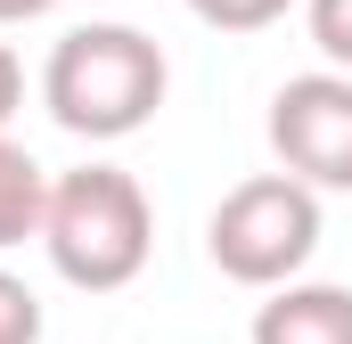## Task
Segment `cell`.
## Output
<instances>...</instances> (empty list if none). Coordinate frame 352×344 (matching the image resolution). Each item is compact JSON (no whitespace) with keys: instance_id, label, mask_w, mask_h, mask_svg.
I'll return each mask as SVG.
<instances>
[{"instance_id":"8","label":"cell","mask_w":352,"mask_h":344,"mask_svg":"<svg viewBox=\"0 0 352 344\" xmlns=\"http://www.w3.org/2000/svg\"><path fill=\"white\" fill-rule=\"evenodd\" d=\"M303 25H311L320 58L352 74V0H303Z\"/></svg>"},{"instance_id":"11","label":"cell","mask_w":352,"mask_h":344,"mask_svg":"<svg viewBox=\"0 0 352 344\" xmlns=\"http://www.w3.org/2000/svg\"><path fill=\"white\" fill-rule=\"evenodd\" d=\"M58 0H0V25H33V17H50Z\"/></svg>"},{"instance_id":"5","label":"cell","mask_w":352,"mask_h":344,"mask_svg":"<svg viewBox=\"0 0 352 344\" xmlns=\"http://www.w3.org/2000/svg\"><path fill=\"white\" fill-rule=\"evenodd\" d=\"M246 344H352V287H328V279L270 287V303H254Z\"/></svg>"},{"instance_id":"2","label":"cell","mask_w":352,"mask_h":344,"mask_svg":"<svg viewBox=\"0 0 352 344\" xmlns=\"http://www.w3.org/2000/svg\"><path fill=\"white\" fill-rule=\"evenodd\" d=\"M41 255L66 287L115 295L131 287L156 255V205L123 164H74L50 180V213H41Z\"/></svg>"},{"instance_id":"1","label":"cell","mask_w":352,"mask_h":344,"mask_svg":"<svg viewBox=\"0 0 352 344\" xmlns=\"http://www.w3.org/2000/svg\"><path fill=\"white\" fill-rule=\"evenodd\" d=\"M164 90H173V66H164L156 33L115 25V17L58 33L50 66H41V107L74 140H131L140 123H156Z\"/></svg>"},{"instance_id":"10","label":"cell","mask_w":352,"mask_h":344,"mask_svg":"<svg viewBox=\"0 0 352 344\" xmlns=\"http://www.w3.org/2000/svg\"><path fill=\"white\" fill-rule=\"evenodd\" d=\"M25 107V66H16V50L0 41V131H8V115Z\"/></svg>"},{"instance_id":"3","label":"cell","mask_w":352,"mask_h":344,"mask_svg":"<svg viewBox=\"0 0 352 344\" xmlns=\"http://www.w3.org/2000/svg\"><path fill=\"white\" fill-rule=\"evenodd\" d=\"M205 255L221 279H238V287H287V279H303V262L320 255V189L311 180H295V172H254V180H238L221 205H213V222H205Z\"/></svg>"},{"instance_id":"9","label":"cell","mask_w":352,"mask_h":344,"mask_svg":"<svg viewBox=\"0 0 352 344\" xmlns=\"http://www.w3.org/2000/svg\"><path fill=\"white\" fill-rule=\"evenodd\" d=\"M0 344H41V295L16 270H0Z\"/></svg>"},{"instance_id":"6","label":"cell","mask_w":352,"mask_h":344,"mask_svg":"<svg viewBox=\"0 0 352 344\" xmlns=\"http://www.w3.org/2000/svg\"><path fill=\"white\" fill-rule=\"evenodd\" d=\"M41 213H50V172H41L33 148H16L0 131V255L25 246V238H41Z\"/></svg>"},{"instance_id":"4","label":"cell","mask_w":352,"mask_h":344,"mask_svg":"<svg viewBox=\"0 0 352 344\" xmlns=\"http://www.w3.org/2000/svg\"><path fill=\"white\" fill-rule=\"evenodd\" d=\"M270 156L295 180H311V189H344L352 197V74L344 66L278 83V98H270Z\"/></svg>"},{"instance_id":"7","label":"cell","mask_w":352,"mask_h":344,"mask_svg":"<svg viewBox=\"0 0 352 344\" xmlns=\"http://www.w3.org/2000/svg\"><path fill=\"white\" fill-rule=\"evenodd\" d=\"M295 0H188V17L197 25H213V33H263V25H278Z\"/></svg>"}]
</instances>
